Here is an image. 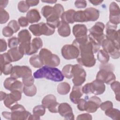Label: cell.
Here are the masks:
<instances>
[{"label":"cell","mask_w":120,"mask_h":120,"mask_svg":"<svg viewBox=\"0 0 120 120\" xmlns=\"http://www.w3.org/2000/svg\"><path fill=\"white\" fill-rule=\"evenodd\" d=\"M29 29L35 36L41 35L51 36L55 32V29L51 27L47 23L43 22L30 25Z\"/></svg>","instance_id":"52a82bcc"},{"label":"cell","mask_w":120,"mask_h":120,"mask_svg":"<svg viewBox=\"0 0 120 120\" xmlns=\"http://www.w3.org/2000/svg\"><path fill=\"white\" fill-rule=\"evenodd\" d=\"M88 98V97H86L85 98L86 99V102L85 104L84 110L87 112L94 113L96 112L97 109L100 107L101 100L96 96H92L90 98Z\"/></svg>","instance_id":"4fadbf2b"},{"label":"cell","mask_w":120,"mask_h":120,"mask_svg":"<svg viewBox=\"0 0 120 120\" xmlns=\"http://www.w3.org/2000/svg\"><path fill=\"white\" fill-rule=\"evenodd\" d=\"M57 92L61 95H65L69 93L70 90V85L67 82L60 83L57 88Z\"/></svg>","instance_id":"83f0119b"},{"label":"cell","mask_w":120,"mask_h":120,"mask_svg":"<svg viewBox=\"0 0 120 120\" xmlns=\"http://www.w3.org/2000/svg\"><path fill=\"white\" fill-rule=\"evenodd\" d=\"M44 65L52 67H56L60 62L59 56L46 48H42L40 50L39 54Z\"/></svg>","instance_id":"8992f818"},{"label":"cell","mask_w":120,"mask_h":120,"mask_svg":"<svg viewBox=\"0 0 120 120\" xmlns=\"http://www.w3.org/2000/svg\"><path fill=\"white\" fill-rule=\"evenodd\" d=\"M60 105V104L56 102L52 106L49 107L48 109L52 113H57L58 112V107Z\"/></svg>","instance_id":"db71d44e"},{"label":"cell","mask_w":120,"mask_h":120,"mask_svg":"<svg viewBox=\"0 0 120 120\" xmlns=\"http://www.w3.org/2000/svg\"><path fill=\"white\" fill-rule=\"evenodd\" d=\"M18 38L21 43L30 42L31 35L29 31L26 29L21 30L18 34Z\"/></svg>","instance_id":"d4e9b609"},{"label":"cell","mask_w":120,"mask_h":120,"mask_svg":"<svg viewBox=\"0 0 120 120\" xmlns=\"http://www.w3.org/2000/svg\"><path fill=\"white\" fill-rule=\"evenodd\" d=\"M18 22L20 26L22 27H26L29 25V22L26 17L21 16L18 20Z\"/></svg>","instance_id":"681fc988"},{"label":"cell","mask_w":120,"mask_h":120,"mask_svg":"<svg viewBox=\"0 0 120 120\" xmlns=\"http://www.w3.org/2000/svg\"><path fill=\"white\" fill-rule=\"evenodd\" d=\"M0 68L2 67L5 64L8 63H10L11 62L8 55L7 53H4L0 55Z\"/></svg>","instance_id":"f6af8a7d"},{"label":"cell","mask_w":120,"mask_h":120,"mask_svg":"<svg viewBox=\"0 0 120 120\" xmlns=\"http://www.w3.org/2000/svg\"><path fill=\"white\" fill-rule=\"evenodd\" d=\"M26 17L30 23L37 22L40 21L41 16L38 11L36 9H32L28 11Z\"/></svg>","instance_id":"7402d4cb"},{"label":"cell","mask_w":120,"mask_h":120,"mask_svg":"<svg viewBox=\"0 0 120 120\" xmlns=\"http://www.w3.org/2000/svg\"><path fill=\"white\" fill-rule=\"evenodd\" d=\"M87 28L83 24H76L73 27V34L75 38H83L87 36Z\"/></svg>","instance_id":"d6986e66"},{"label":"cell","mask_w":120,"mask_h":120,"mask_svg":"<svg viewBox=\"0 0 120 120\" xmlns=\"http://www.w3.org/2000/svg\"><path fill=\"white\" fill-rule=\"evenodd\" d=\"M75 11L74 9H69L65 11L61 16V21L67 23H73L75 21L74 20V15Z\"/></svg>","instance_id":"cb8c5ba5"},{"label":"cell","mask_w":120,"mask_h":120,"mask_svg":"<svg viewBox=\"0 0 120 120\" xmlns=\"http://www.w3.org/2000/svg\"><path fill=\"white\" fill-rule=\"evenodd\" d=\"M10 76L16 79L22 78V82L25 86H30L34 84V79L32 75V71L28 66H14Z\"/></svg>","instance_id":"3957f363"},{"label":"cell","mask_w":120,"mask_h":120,"mask_svg":"<svg viewBox=\"0 0 120 120\" xmlns=\"http://www.w3.org/2000/svg\"><path fill=\"white\" fill-rule=\"evenodd\" d=\"M61 52L63 57L68 60L77 59L80 54L79 49L73 44L64 45L61 48Z\"/></svg>","instance_id":"7c38bea8"},{"label":"cell","mask_w":120,"mask_h":120,"mask_svg":"<svg viewBox=\"0 0 120 120\" xmlns=\"http://www.w3.org/2000/svg\"><path fill=\"white\" fill-rule=\"evenodd\" d=\"M82 88L81 86L74 85L73 87L72 91L69 95V98L70 100L74 104H77L81 97L83 95Z\"/></svg>","instance_id":"ffe728a7"},{"label":"cell","mask_w":120,"mask_h":120,"mask_svg":"<svg viewBox=\"0 0 120 120\" xmlns=\"http://www.w3.org/2000/svg\"><path fill=\"white\" fill-rule=\"evenodd\" d=\"M99 71L97 74L96 79L106 84H110L115 81L116 77L113 71L114 67L111 63L101 64L99 66Z\"/></svg>","instance_id":"277c9868"},{"label":"cell","mask_w":120,"mask_h":120,"mask_svg":"<svg viewBox=\"0 0 120 120\" xmlns=\"http://www.w3.org/2000/svg\"><path fill=\"white\" fill-rule=\"evenodd\" d=\"M75 6L77 8H85L87 6V2L85 0H76L75 2Z\"/></svg>","instance_id":"816d5d0a"},{"label":"cell","mask_w":120,"mask_h":120,"mask_svg":"<svg viewBox=\"0 0 120 120\" xmlns=\"http://www.w3.org/2000/svg\"><path fill=\"white\" fill-rule=\"evenodd\" d=\"M11 111L10 120H28L31 113L26 111L25 108L21 105L16 104L10 109Z\"/></svg>","instance_id":"9c48e42d"},{"label":"cell","mask_w":120,"mask_h":120,"mask_svg":"<svg viewBox=\"0 0 120 120\" xmlns=\"http://www.w3.org/2000/svg\"><path fill=\"white\" fill-rule=\"evenodd\" d=\"M2 115L6 119L10 120V116H11V112H2Z\"/></svg>","instance_id":"91938a15"},{"label":"cell","mask_w":120,"mask_h":120,"mask_svg":"<svg viewBox=\"0 0 120 120\" xmlns=\"http://www.w3.org/2000/svg\"><path fill=\"white\" fill-rule=\"evenodd\" d=\"M99 107H100L102 110L105 111L109 108L113 107V104L110 101H106L104 102L101 103Z\"/></svg>","instance_id":"c3c4849f"},{"label":"cell","mask_w":120,"mask_h":120,"mask_svg":"<svg viewBox=\"0 0 120 120\" xmlns=\"http://www.w3.org/2000/svg\"><path fill=\"white\" fill-rule=\"evenodd\" d=\"M103 50L106 52L112 59H117L120 56V45L117 44L113 41L105 38L101 45Z\"/></svg>","instance_id":"ba28073f"},{"label":"cell","mask_w":120,"mask_h":120,"mask_svg":"<svg viewBox=\"0 0 120 120\" xmlns=\"http://www.w3.org/2000/svg\"><path fill=\"white\" fill-rule=\"evenodd\" d=\"M20 43L18 38L15 37H13L8 40V46L10 49L18 47Z\"/></svg>","instance_id":"ee69618b"},{"label":"cell","mask_w":120,"mask_h":120,"mask_svg":"<svg viewBox=\"0 0 120 120\" xmlns=\"http://www.w3.org/2000/svg\"><path fill=\"white\" fill-rule=\"evenodd\" d=\"M30 7L26 3V1L22 0L19 2L17 5V8L18 10L21 13H25L29 9Z\"/></svg>","instance_id":"7bdbcfd3"},{"label":"cell","mask_w":120,"mask_h":120,"mask_svg":"<svg viewBox=\"0 0 120 120\" xmlns=\"http://www.w3.org/2000/svg\"><path fill=\"white\" fill-rule=\"evenodd\" d=\"M79 50L80 56L77 58V61L81 66L88 68L93 67L96 64V59L94 55L93 45L88 40L83 43L74 45Z\"/></svg>","instance_id":"6da1fadb"},{"label":"cell","mask_w":120,"mask_h":120,"mask_svg":"<svg viewBox=\"0 0 120 120\" xmlns=\"http://www.w3.org/2000/svg\"><path fill=\"white\" fill-rule=\"evenodd\" d=\"M20 52L23 55H30L34 54L31 42H26L21 43L19 46Z\"/></svg>","instance_id":"484cf974"},{"label":"cell","mask_w":120,"mask_h":120,"mask_svg":"<svg viewBox=\"0 0 120 120\" xmlns=\"http://www.w3.org/2000/svg\"><path fill=\"white\" fill-rule=\"evenodd\" d=\"M103 1V0H89V2H90L92 5L95 6H97L100 5Z\"/></svg>","instance_id":"94428289"},{"label":"cell","mask_w":120,"mask_h":120,"mask_svg":"<svg viewBox=\"0 0 120 120\" xmlns=\"http://www.w3.org/2000/svg\"><path fill=\"white\" fill-rule=\"evenodd\" d=\"M36 79L45 78L54 82H61L64 76L61 71L55 67L44 66L36 70L33 74Z\"/></svg>","instance_id":"7a4b0ae2"},{"label":"cell","mask_w":120,"mask_h":120,"mask_svg":"<svg viewBox=\"0 0 120 120\" xmlns=\"http://www.w3.org/2000/svg\"><path fill=\"white\" fill-rule=\"evenodd\" d=\"M37 88L34 84L30 86L24 85L23 88V92L28 97H33L35 96L37 93Z\"/></svg>","instance_id":"d6a6232c"},{"label":"cell","mask_w":120,"mask_h":120,"mask_svg":"<svg viewBox=\"0 0 120 120\" xmlns=\"http://www.w3.org/2000/svg\"><path fill=\"white\" fill-rule=\"evenodd\" d=\"M31 46L32 48L34 53L37 52L38 50L41 48L43 46V42L42 39L40 38H34L31 42Z\"/></svg>","instance_id":"1f68e13d"},{"label":"cell","mask_w":120,"mask_h":120,"mask_svg":"<svg viewBox=\"0 0 120 120\" xmlns=\"http://www.w3.org/2000/svg\"><path fill=\"white\" fill-rule=\"evenodd\" d=\"M74 20L75 22H85L83 14V11L79 10L75 11L74 15Z\"/></svg>","instance_id":"f35d334b"},{"label":"cell","mask_w":120,"mask_h":120,"mask_svg":"<svg viewBox=\"0 0 120 120\" xmlns=\"http://www.w3.org/2000/svg\"><path fill=\"white\" fill-rule=\"evenodd\" d=\"M106 38L120 45V30H117V25L108 22L105 25Z\"/></svg>","instance_id":"8fae6325"},{"label":"cell","mask_w":120,"mask_h":120,"mask_svg":"<svg viewBox=\"0 0 120 120\" xmlns=\"http://www.w3.org/2000/svg\"><path fill=\"white\" fill-rule=\"evenodd\" d=\"M105 24L100 22H97L95 25L89 29L90 34L88 35L89 40L100 46L101 45L105 36L104 33Z\"/></svg>","instance_id":"5b68a950"},{"label":"cell","mask_w":120,"mask_h":120,"mask_svg":"<svg viewBox=\"0 0 120 120\" xmlns=\"http://www.w3.org/2000/svg\"><path fill=\"white\" fill-rule=\"evenodd\" d=\"M14 33L12 29L8 26L4 27L2 29V34L6 37H11Z\"/></svg>","instance_id":"7dc6e473"},{"label":"cell","mask_w":120,"mask_h":120,"mask_svg":"<svg viewBox=\"0 0 120 120\" xmlns=\"http://www.w3.org/2000/svg\"><path fill=\"white\" fill-rule=\"evenodd\" d=\"M57 102L55 96L53 95L49 94L45 96L42 101V104L46 108H48Z\"/></svg>","instance_id":"4316f807"},{"label":"cell","mask_w":120,"mask_h":120,"mask_svg":"<svg viewBox=\"0 0 120 120\" xmlns=\"http://www.w3.org/2000/svg\"><path fill=\"white\" fill-rule=\"evenodd\" d=\"M92 116L89 113H83L78 115L76 118L77 120H92Z\"/></svg>","instance_id":"f907efd6"},{"label":"cell","mask_w":120,"mask_h":120,"mask_svg":"<svg viewBox=\"0 0 120 120\" xmlns=\"http://www.w3.org/2000/svg\"><path fill=\"white\" fill-rule=\"evenodd\" d=\"M8 26L12 29L14 33H16V32H17L20 29V26L18 22L15 20H12L10 21L9 22Z\"/></svg>","instance_id":"bcb514c9"},{"label":"cell","mask_w":120,"mask_h":120,"mask_svg":"<svg viewBox=\"0 0 120 120\" xmlns=\"http://www.w3.org/2000/svg\"><path fill=\"white\" fill-rule=\"evenodd\" d=\"M9 15L8 13L4 9L0 8V23H5L9 20Z\"/></svg>","instance_id":"ab89813d"},{"label":"cell","mask_w":120,"mask_h":120,"mask_svg":"<svg viewBox=\"0 0 120 120\" xmlns=\"http://www.w3.org/2000/svg\"><path fill=\"white\" fill-rule=\"evenodd\" d=\"M45 107L42 105H38L35 106L33 109V113L34 114L38 116H43L45 112Z\"/></svg>","instance_id":"74e56055"},{"label":"cell","mask_w":120,"mask_h":120,"mask_svg":"<svg viewBox=\"0 0 120 120\" xmlns=\"http://www.w3.org/2000/svg\"><path fill=\"white\" fill-rule=\"evenodd\" d=\"M7 48V43L6 40L4 39H0V52H5Z\"/></svg>","instance_id":"11a10c76"},{"label":"cell","mask_w":120,"mask_h":120,"mask_svg":"<svg viewBox=\"0 0 120 120\" xmlns=\"http://www.w3.org/2000/svg\"><path fill=\"white\" fill-rule=\"evenodd\" d=\"M105 114L114 120H119L120 119V111L116 108L112 107L105 111Z\"/></svg>","instance_id":"f1b7e54d"},{"label":"cell","mask_w":120,"mask_h":120,"mask_svg":"<svg viewBox=\"0 0 120 120\" xmlns=\"http://www.w3.org/2000/svg\"><path fill=\"white\" fill-rule=\"evenodd\" d=\"M83 14L86 22L96 21L99 16V12L96 8L90 7L83 10Z\"/></svg>","instance_id":"ac0fdd59"},{"label":"cell","mask_w":120,"mask_h":120,"mask_svg":"<svg viewBox=\"0 0 120 120\" xmlns=\"http://www.w3.org/2000/svg\"><path fill=\"white\" fill-rule=\"evenodd\" d=\"M3 100V102L5 106L9 109H10L13 105L18 104L17 101L14 99V98L11 96L10 93L7 94L6 98Z\"/></svg>","instance_id":"e575fe53"},{"label":"cell","mask_w":120,"mask_h":120,"mask_svg":"<svg viewBox=\"0 0 120 120\" xmlns=\"http://www.w3.org/2000/svg\"><path fill=\"white\" fill-rule=\"evenodd\" d=\"M111 84V89L114 91L115 94V98L118 101H120V82L119 81H114Z\"/></svg>","instance_id":"d590c367"},{"label":"cell","mask_w":120,"mask_h":120,"mask_svg":"<svg viewBox=\"0 0 120 120\" xmlns=\"http://www.w3.org/2000/svg\"><path fill=\"white\" fill-rule=\"evenodd\" d=\"M109 22L117 25L120 22V9L119 5L114 1L111 2L109 6Z\"/></svg>","instance_id":"9a60e30c"},{"label":"cell","mask_w":120,"mask_h":120,"mask_svg":"<svg viewBox=\"0 0 120 120\" xmlns=\"http://www.w3.org/2000/svg\"><path fill=\"white\" fill-rule=\"evenodd\" d=\"M97 59L101 64H105L109 61L110 56L106 52L102 49L99 50L97 54Z\"/></svg>","instance_id":"4dcf8cb0"},{"label":"cell","mask_w":120,"mask_h":120,"mask_svg":"<svg viewBox=\"0 0 120 120\" xmlns=\"http://www.w3.org/2000/svg\"><path fill=\"white\" fill-rule=\"evenodd\" d=\"M26 3L28 5L29 7H33L37 6L38 4L39 1V0H25Z\"/></svg>","instance_id":"6f0895ef"},{"label":"cell","mask_w":120,"mask_h":120,"mask_svg":"<svg viewBox=\"0 0 120 120\" xmlns=\"http://www.w3.org/2000/svg\"><path fill=\"white\" fill-rule=\"evenodd\" d=\"M58 112L65 120H74V115L72 108L67 103H62L60 104L58 107Z\"/></svg>","instance_id":"2e32d148"},{"label":"cell","mask_w":120,"mask_h":120,"mask_svg":"<svg viewBox=\"0 0 120 120\" xmlns=\"http://www.w3.org/2000/svg\"><path fill=\"white\" fill-rule=\"evenodd\" d=\"M8 0H0V8L4 9L6 7V6L8 5Z\"/></svg>","instance_id":"680465c9"},{"label":"cell","mask_w":120,"mask_h":120,"mask_svg":"<svg viewBox=\"0 0 120 120\" xmlns=\"http://www.w3.org/2000/svg\"><path fill=\"white\" fill-rule=\"evenodd\" d=\"M7 53L11 62L18 61L23 56V54L20 52L19 47L8 50Z\"/></svg>","instance_id":"44dd1931"},{"label":"cell","mask_w":120,"mask_h":120,"mask_svg":"<svg viewBox=\"0 0 120 120\" xmlns=\"http://www.w3.org/2000/svg\"><path fill=\"white\" fill-rule=\"evenodd\" d=\"M57 28L58 32L60 36L67 37L70 35L71 30L68 23L61 21Z\"/></svg>","instance_id":"603a6c76"},{"label":"cell","mask_w":120,"mask_h":120,"mask_svg":"<svg viewBox=\"0 0 120 120\" xmlns=\"http://www.w3.org/2000/svg\"><path fill=\"white\" fill-rule=\"evenodd\" d=\"M73 65L68 64L65 65L62 69V73L66 78L71 79L73 77Z\"/></svg>","instance_id":"836d02e7"},{"label":"cell","mask_w":120,"mask_h":120,"mask_svg":"<svg viewBox=\"0 0 120 120\" xmlns=\"http://www.w3.org/2000/svg\"><path fill=\"white\" fill-rule=\"evenodd\" d=\"M85 102H86L85 99L80 98L79 99V100L77 104V108L80 111H85L84 106H85Z\"/></svg>","instance_id":"f5cc1de1"},{"label":"cell","mask_w":120,"mask_h":120,"mask_svg":"<svg viewBox=\"0 0 120 120\" xmlns=\"http://www.w3.org/2000/svg\"><path fill=\"white\" fill-rule=\"evenodd\" d=\"M42 2H45V3H51V4H53V3H55L57 2V0H43Z\"/></svg>","instance_id":"e7e4bbea"},{"label":"cell","mask_w":120,"mask_h":120,"mask_svg":"<svg viewBox=\"0 0 120 120\" xmlns=\"http://www.w3.org/2000/svg\"><path fill=\"white\" fill-rule=\"evenodd\" d=\"M54 13L59 17L60 18L63 13L64 12V9L62 5L56 4L53 7Z\"/></svg>","instance_id":"b9f144b4"},{"label":"cell","mask_w":120,"mask_h":120,"mask_svg":"<svg viewBox=\"0 0 120 120\" xmlns=\"http://www.w3.org/2000/svg\"><path fill=\"white\" fill-rule=\"evenodd\" d=\"M30 65L35 68H40L44 65L39 55L35 54L32 56L29 60Z\"/></svg>","instance_id":"f546056e"},{"label":"cell","mask_w":120,"mask_h":120,"mask_svg":"<svg viewBox=\"0 0 120 120\" xmlns=\"http://www.w3.org/2000/svg\"><path fill=\"white\" fill-rule=\"evenodd\" d=\"M13 66L10 63L5 64L2 67L0 68V75L3 73L5 75L11 74L12 72Z\"/></svg>","instance_id":"60d3db41"},{"label":"cell","mask_w":120,"mask_h":120,"mask_svg":"<svg viewBox=\"0 0 120 120\" xmlns=\"http://www.w3.org/2000/svg\"><path fill=\"white\" fill-rule=\"evenodd\" d=\"M0 100L2 101L6 98V97L7 95V94H6L5 92H4L3 91H1L0 92Z\"/></svg>","instance_id":"be15d7a7"},{"label":"cell","mask_w":120,"mask_h":120,"mask_svg":"<svg viewBox=\"0 0 120 120\" xmlns=\"http://www.w3.org/2000/svg\"><path fill=\"white\" fill-rule=\"evenodd\" d=\"M90 93L95 95L102 94L105 90V86L102 82L96 79L90 83Z\"/></svg>","instance_id":"e0dca14e"},{"label":"cell","mask_w":120,"mask_h":120,"mask_svg":"<svg viewBox=\"0 0 120 120\" xmlns=\"http://www.w3.org/2000/svg\"><path fill=\"white\" fill-rule=\"evenodd\" d=\"M86 73L80 64L73 65L72 82L75 86H81L85 81Z\"/></svg>","instance_id":"30bf717a"},{"label":"cell","mask_w":120,"mask_h":120,"mask_svg":"<svg viewBox=\"0 0 120 120\" xmlns=\"http://www.w3.org/2000/svg\"><path fill=\"white\" fill-rule=\"evenodd\" d=\"M3 85L5 88L10 91L19 90L21 92H23V84L16 78L11 76L8 77L4 81Z\"/></svg>","instance_id":"5bb4252c"},{"label":"cell","mask_w":120,"mask_h":120,"mask_svg":"<svg viewBox=\"0 0 120 120\" xmlns=\"http://www.w3.org/2000/svg\"><path fill=\"white\" fill-rule=\"evenodd\" d=\"M82 90L83 93L88 94L90 93V83H87L85 84L82 88Z\"/></svg>","instance_id":"9f6ffc18"},{"label":"cell","mask_w":120,"mask_h":120,"mask_svg":"<svg viewBox=\"0 0 120 120\" xmlns=\"http://www.w3.org/2000/svg\"><path fill=\"white\" fill-rule=\"evenodd\" d=\"M53 12V7L48 5L44 6L41 9V13L46 19L50 16L52 14Z\"/></svg>","instance_id":"8d00e7d4"},{"label":"cell","mask_w":120,"mask_h":120,"mask_svg":"<svg viewBox=\"0 0 120 120\" xmlns=\"http://www.w3.org/2000/svg\"><path fill=\"white\" fill-rule=\"evenodd\" d=\"M40 116H37L35 114H31L30 117H29L28 118V120H40Z\"/></svg>","instance_id":"6125c7cd"}]
</instances>
